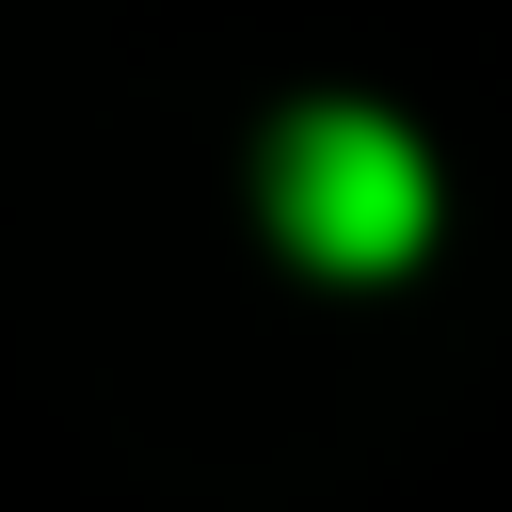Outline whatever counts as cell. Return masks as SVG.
<instances>
[{"label":"cell","mask_w":512,"mask_h":512,"mask_svg":"<svg viewBox=\"0 0 512 512\" xmlns=\"http://www.w3.org/2000/svg\"><path fill=\"white\" fill-rule=\"evenodd\" d=\"M272 224H288V256H320V272H400V256L432 240V160H416V128H384V112H304V128L272 144Z\"/></svg>","instance_id":"1"}]
</instances>
